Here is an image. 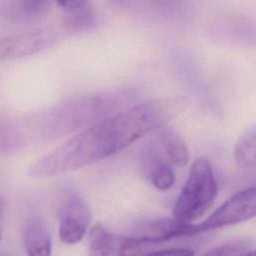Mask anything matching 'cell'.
<instances>
[{
  "label": "cell",
  "instance_id": "cell-1",
  "mask_svg": "<svg viewBox=\"0 0 256 256\" xmlns=\"http://www.w3.org/2000/svg\"><path fill=\"white\" fill-rule=\"evenodd\" d=\"M216 195L217 184L211 164L204 157L195 159L173 207V218L191 224L210 209Z\"/></svg>",
  "mask_w": 256,
  "mask_h": 256
},
{
  "label": "cell",
  "instance_id": "cell-2",
  "mask_svg": "<svg viewBox=\"0 0 256 256\" xmlns=\"http://www.w3.org/2000/svg\"><path fill=\"white\" fill-rule=\"evenodd\" d=\"M256 217V187L247 188L226 200L205 221L193 225L192 235L233 225Z\"/></svg>",
  "mask_w": 256,
  "mask_h": 256
},
{
  "label": "cell",
  "instance_id": "cell-3",
  "mask_svg": "<svg viewBox=\"0 0 256 256\" xmlns=\"http://www.w3.org/2000/svg\"><path fill=\"white\" fill-rule=\"evenodd\" d=\"M149 245L135 236L115 234L101 224L89 233V256H142Z\"/></svg>",
  "mask_w": 256,
  "mask_h": 256
},
{
  "label": "cell",
  "instance_id": "cell-4",
  "mask_svg": "<svg viewBox=\"0 0 256 256\" xmlns=\"http://www.w3.org/2000/svg\"><path fill=\"white\" fill-rule=\"evenodd\" d=\"M91 220L87 203L77 194L68 193L61 204L59 237L66 244H75L85 235Z\"/></svg>",
  "mask_w": 256,
  "mask_h": 256
},
{
  "label": "cell",
  "instance_id": "cell-5",
  "mask_svg": "<svg viewBox=\"0 0 256 256\" xmlns=\"http://www.w3.org/2000/svg\"><path fill=\"white\" fill-rule=\"evenodd\" d=\"M49 42L45 32H28L0 38V61L15 60L33 55Z\"/></svg>",
  "mask_w": 256,
  "mask_h": 256
},
{
  "label": "cell",
  "instance_id": "cell-6",
  "mask_svg": "<svg viewBox=\"0 0 256 256\" xmlns=\"http://www.w3.org/2000/svg\"><path fill=\"white\" fill-rule=\"evenodd\" d=\"M192 224L181 223L174 218L157 219L138 226L134 236L151 245L167 241L175 237L192 235Z\"/></svg>",
  "mask_w": 256,
  "mask_h": 256
},
{
  "label": "cell",
  "instance_id": "cell-7",
  "mask_svg": "<svg viewBox=\"0 0 256 256\" xmlns=\"http://www.w3.org/2000/svg\"><path fill=\"white\" fill-rule=\"evenodd\" d=\"M23 243L28 256H50L52 241L45 223L32 218L25 222L23 228Z\"/></svg>",
  "mask_w": 256,
  "mask_h": 256
},
{
  "label": "cell",
  "instance_id": "cell-8",
  "mask_svg": "<svg viewBox=\"0 0 256 256\" xmlns=\"http://www.w3.org/2000/svg\"><path fill=\"white\" fill-rule=\"evenodd\" d=\"M162 149L169 162L178 167H184L189 160L188 148L182 137L173 129H162L158 135Z\"/></svg>",
  "mask_w": 256,
  "mask_h": 256
},
{
  "label": "cell",
  "instance_id": "cell-9",
  "mask_svg": "<svg viewBox=\"0 0 256 256\" xmlns=\"http://www.w3.org/2000/svg\"><path fill=\"white\" fill-rule=\"evenodd\" d=\"M234 158L242 168L256 166V125L246 130L239 138L234 148Z\"/></svg>",
  "mask_w": 256,
  "mask_h": 256
},
{
  "label": "cell",
  "instance_id": "cell-10",
  "mask_svg": "<svg viewBox=\"0 0 256 256\" xmlns=\"http://www.w3.org/2000/svg\"><path fill=\"white\" fill-rule=\"evenodd\" d=\"M144 173L147 175L151 183L159 190H167L171 188L175 181V174L170 162L166 157L154 161Z\"/></svg>",
  "mask_w": 256,
  "mask_h": 256
},
{
  "label": "cell",
  "instance_id": "cell-11",
  "mask_svg": "<svg viewBox=\"0 0 256 256\" xmlns=\"http://www.w3.org/2000/svg\"><path fill=\"white\" fill-rule=\"evenodd\" d=\"M58 4L66 9L71 17L70 21L81 22L93 18V12L89 0H56Z\"/></svg>",
  "mask_w": 256,
  "mask_h": 256
},
{
  "label": "cell",
  "instance_id": "cell-12",
  "mask_svg": "<svg viewBox=\"0 0 256 256\" xmlns=\"http://www.w3.org/2000/svg\"><path fill=\"white\" fill-rule=\"evenodd\" d=\"M250 250V243L246 240H233L218 245L201 256H245Z\"/></svg>",
  "mask_w": 256,
  "mask_h": 256
},
{
  "label": "cell",
  "instance_id": "cell-13",
  "mask_svg": "<svg viewBox=\"0 0 256 256\" xmlns=\"http://www.w3.org/2000/svg\"><path fill=\"white\" fill-rule=\"evenodd\" d=\"M193 255L194 253L192 250L184 249V248H172V249L155 251L148 254H143L142 256H193Z\"/></svg>",
  "mask_w": 256,
  "mask_h": 256
},
{
  "label": "cell",
  "instance_id": "cell-14",
  "mask_svg": "<svg viewBox=\"0 0 256 256\" xmlns=\"http://www.w3.org/2000/svg\"><path fill=\"white\" fill-rule=\"evenodd\" d=\"M47 0H22L23 7L29 12H38L44 7Z\"/></svg>",
  "mask_w": 256,
  "mask_h": 256
},
{
  "label": "cell",
  "instance_id": "cell-15",
  "mask_svg": "<svg viewBox=\"0 0 256 256\" xmlns=\"http://www.w3.org/2000/svg\"><path fill=\"white\" fill-rule=\"evenodd\" d=\"M245 256H256V251H248L246 254H245Z\"/></svg>",
  "mask_w": 256,
  "mask_h": 256
},
{
  "label": "cell",
  "instance_id": "cell-16",
  "mask_svg": "<svg viewBox=\"0 0 256 256\" xmlns=\"http://www.w3.org/2000/svg\"><path fill=\"white\" fill-rule=\"evenodd\" d=\"M1 236H2V219L0 217V240H1Z\"/></svg>",
  "mask_w": 256,
  "mask_h": 256
},
{
  "label": "cell",
  "instance_id": "cell-17",
  "mask_svg": "<svg viewBox=\"0 0 256 256\" xmlns=\"http://www.w3.org/2000/svg\"><path fill=\"white\" fill-rule=\"evenodd\" d=\"M2 207H3V201H2V199L0 198V210L2 209Z\"/></svg>",
  "mask_w": 256,
  "mask_h": 256
},
{
  "label": "cell",
  "instance_id": "cell-18",
  "mask_svg": "<svg viewBox=\"0 0 256 256\" xmlns=\"http://www.w3.org/2000/svg\"><path fill=\"white\" fill-rule=\"evenodd\" d=\"M0 256H8L7 254H5L4 252H2V251H0Z\"/></svg>",
  "mask_w": 256,
  "mask_h": 256
}]
</instances>
